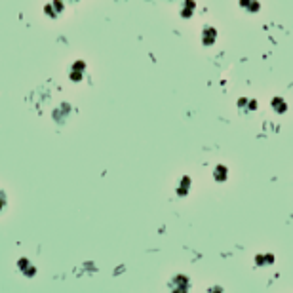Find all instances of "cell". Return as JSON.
Listing matches in <instances>:
<instances>
[{
    "instance_id": "1",
    "label": "cell",
    "mask_w": 293,
    "mask_h": 293,
    "mask_svg": "<svg viewBox=\"0 0 293 293\" xmlns=\"http://www.w3.org/2000/svg\"><path fill=\"white\" fill-rule=\"evenodd\" d=\"M170 289L171 293H189L190 289L189 278L187 276H175L170 282Z\"/></svg>"
},
{
    "instance_id": "2",
    "label": "cell",
    "mask_w": 293,
    "mask_h": 293,
    "mask_svg": "<svg viewBox=\"0 0 293 293\" xmlns=\"http://www.w3.org/2000/svg\"><path fill=\"white\" fill-rule=\"evenodd\" d=\"M18 268H19V272H21L23 276H27V278L37 276V266L33 265L27 257H21V259H19V261H18Z\"/></svg>"
},
{
    "instance_id": "3",
    "label": "cell",
    "mask_w": 293,
    "mask_h": 293,
    "mask_svg": "<svg viewBox=\"0 0 293 293\" xmlns=\"http://www.w3.org/2000/svg\"><path fill=\"white\" fill-rule=\"evenodd\" d=\"M217 40V29L211 27V25H206L202 29V44L204 46H213Z\"/></svg>"
},
{
    "instance_id": "4",
    "label": "cell",
    "mask_w": 293,
    "mask_h": 293,
    "mask_svg": "<svg viewBox=\"0 0 293 293\" xmlns=\"http://www.w3.org/2000/svg\"><path fill=\"white\" fill-rule=\"evenodd\" d=\"M84 75H86V63H84V61H75V63H73V67H71V73H69L71 80L80 82V80L84 78Z\"/></svg>"
},
{
    "instance_id": "5",
    "label": "cell",
    "mask_w": 293,
    "mask_h": 293,
    "mask_svg": "<svg viewBox=\"0 0 293 293\" xmlns=\"http://www.w3.org/2000/svg\"><path fill=\"white\" fill-rule=\"evenodd\" d=\"M194 10H196V2L194 0H185L183 6H181V18L183 19H190L194 16Z\"/></svg>"
},
{
    "instance_id": "6",
    "label": "cell",
    "mask_w": 293,
    "mask_h": 293,
    "mask_svg": "<svg viewBox=\"0 0 293 293\" xmlns=\"http://www.w3.org/2000/svg\"><path fill=\"white\" fill-rule=\"evenodd\" d=\"M238 4H240V8H244L246 12H249V14H257V12L261 10V4H259L257 0H240Z\"/></svg>"
},
{
    "instance_id": "7",
    "label": "cell",
    "mask_w": 293,
    "mask_h": 293,
    "mask_svg": "<svg viewBox=\"0 0 293 293\" xmlns=\"http://www.w3.org/2000/svg\"><path fill=\"white\" fill-rule=\"evenodd\" d=\"M270 105H272V109H274L278 114H284L285 111H287V105H285V101L282 97H274V99L270 101Z\"/></svg>"
},
{
    "instance_id": "8",
    "label": "cell",
    "mask_w": 293,
    "mask_h": 293,
    "mask_svg": "<svg viewBox=\"0 0 293 293\" xmlns=\"http://www.w3.org/2000/svg\"><path fill=\"white\" fill-rule=\"evenodd\" d=\"M227 173H228L227 168L219 164L217 168H215V171H213V177H215V181H225L227 179Z\"/></svg>"
},
{
    "instance_id": "9",
    "label": "cell",
    "mask_w": 293,
    "mask_h": 293,
    "mask_svg": "<svg viewBox=\"0 0 293 293\" xmlns=\"http://www.w3.org/2000/svg\"><path fill=\"white\" fill-rule=\"evenodd\" d=\"M189 187H190V179L187 177V175H185V177H183V181H181V185L177 187V192H179L181 196H185V194H187V190H189Z\"/></svg>"
},
{
    "instance_id": "10",
    "label": "cell",
    "mask_w": 293,
    "mask_h": 293,
    "mask_svg": "<svg viewBox=\"0 0 293 293\" xmlns=\"http://www.w3.org/2000/svg\"><path fill=\"white\" fill-rule=\"evenodd\" d=\"M52 8H54V12L59 16V14H63V10H65V2H63V0H54V2H52Z\"/></svg>"
},
{
    "instance_id": "11",
    "label": "cell",
    "mask_w": 293,
    "mask_h": 293,
    "mask_svg": "<svg viewBox=\"0 0 293 293\" xmlns=\"http://www.w3.org/2000/svg\"><path fill=\"white\" fill-rule=\"evenodd\" d=\"M6 204H8V198H6V192L4 190H0V211L6 208Z\"/></svg>"
},
{
    "instance_id": "12",
    "label": "cell",
    "mask_w": 293,
    "mask_h": 293,
    "mask_svg": "<svg viewBox=\"0 0 293 293\" xmlns=\"http://www.w3.org/2000/svg\"><path fill=\"white\" fill-rule=\"evenodd\" d=\"M44 14H46V16H50V18H57V14L54 12L52 4H46V8H44Z\"/></svg>"
},
{
    "instance_id": "13",
    "label": "cell",
    "mask_w": 293,
    "mask_h": 293,
    "mask_svg": "<svg viewBox=\"0 0 293 293\" xmlns=\"http://www.w3.org/2000/svg\"><path fill=\"white\" fill-rule=\"evenodd\" d=\"M63 2H78V0H63Z\"/></svg>"
}]
</instances>
